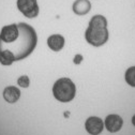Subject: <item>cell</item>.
<instances>
[{"mask_svg": "<svg viewBox=\"0 0 135 135\" xmlns=\"http://www.w3.org/2000/svg\"><path fill=\"white\" fill-rule=\"evenodd\" d=\"M37 43L36 30L26 23L7 25L0 31V52H11L15 61L27 58L35 50Z\"/></svg>", "mask_w": 135, "mask_h": 135, "instance_id": "1", "label": "cell"}, {"mask_svg": "<svg viewBox=\"0 0 135 135\" xmlns=\"http://www.w3.org/2000/svg\"><path fill=\"white\" fill-rule=\"evenodd\" d=\"M85 39L87 43L99 47L104 45L108 40L107 20L103 15H94L89 22L88 28L85 31Z\"/></svg>", "mask_w": 135, "mask_h": 135, "instance_id": "2", "label": "cell"}, {"mask_svg": "<svg viewBox=\"0 0 135 135\" xmlns=\"http://www.w3.org/2000/svg\"><path fill=\"white\" fill-rule=\"evenodd\" d=\"M76 87L75 84L68 77L57 79L53 86V95L61 103H68L75 98Z\"/></svg>", "mask_w": 135, "mask_h": 135, "instance_id": "3", "label": "cell"}, {"mask_svg": "<svg viewBox=\"0 0 135 135\" xmlns=\"http://www.w3.org/2000/svg\"><path fill=\"white\" fill-rule=\"evenodd\" d=\"M17 9L28 18H35L39 15L40 9L37 0H17Z\"/></svg>", "mask_w": 135, "mask_h": 135, "instance_id": "4", "label": "cell"}, {"mask_svg": "<svg viewBox=\"0 0 135 135\" xmlns=\"http://www.w3.org/2000/svg\"><path fill=\"white\" fill-rule=\"evenodd\" d=\"M104 129V121L100 117L91 116L85 121V130L90 135H99Z\"/></svg>", "mask_w": 135, "mask_h": 135, "instance_id": "5", "label": "cell"}, {"mask_svg": "<svg viewBox=\"0 0 135 135\" xmlns=\"http://www.w3.org/2000/svg\"><path fill=\"white\" fill-rule=\"evenodd\" d=\"M104 126L106 128V130L110 133H116L118 131H120V129L123 126V120L122 118L117 115V114H110L108 116H106L105 121H104Z\"/></svg>", "mask_w": 135, "mask_h": 135, "instance_id": "6", "label": "cell"}, {"mask_svg": "<svg viewBox=\"0 0 135 135\" xmlns=\"http://www.w3.org/2000/svg\"><path fill=\"white\" fill-rule=\"evenodd\" d=\"M3 99L7 101L8 103L13 104L16 103L21 98V90L15 87V86H8L4 88L3 92H2Z\"/></svg>", "mask_w": 135, "mask_h": 135, "instance_id": "7", "label": "cell"}, {"mask_svg": "<svg viewBox=\"0 0 135 135\" xmlns=\"http://www.w3.org/2000/svg\"><path fill=\"white\" fill-rule=\"evenodd\" d=\"M65 43L64 38L61 35H52L47 39V45L53 52H60Z\"/></svg>", "mask_w": 135, "mask_h": 135, "instance_id": "8", "label": "cell"}, {"mask_svg": "<svg viewBox=\"0 0 135 135\" xmlns=\"http://www.w3.org/2000/svg\"><path fill=\"white\" fill-rule=\"evenodd\" d=\"M91 9L89 0H75L72 6V10L76 15H86Z\"/></svg>", "mask_w": 135, "mask_h": 135, "instance_id": "9", "label": "cell"}, {"mask_svg": "<svg viewBox=\"0 0 135 135\" xmlns=\"http://www.w3.org/2000/svg\"><path fill=\"white\" fill-rule=\"evenodd\" d=\"M15 61L14 55L9 50H1L0 52V63L2 65H11Z\"/></svg>", "mask_w": 135, "mask_h": 135, "instance_id": "10", "label": "cell"}, {"mask_svg": "<svg viewBox=\"0 0 135 135\" xmlns=\"http://www.w3.org/2000/svg\"><path fill=\"white\" fill-rule=\"evenodd\" d=\"M124 79H126V81H127V84L129 86L135 88V65L130 66L129 69L126 71Z\"/></svg>", "mask_w": 135, "mask_h": 135, "instance_id": "11", "label": "cell"}, {"mask_svg": "<svg viewBox=\"0 0 135 135\" xmlns=\"http://www.w3.org/2000/svg\"><path fill=\"white\" fill-rule=\"evenodd\" d=\"M17 84H18V86H21L22 88H28L29 85H30V79L27 75H22V76L18 77Z\"/></svg>", "mask_w": 135, "mask_h": 135, "instance_id": "12", "label": "cell"}, {"mask_svg": "<svg viewBox=\"0 0 135 135\" xmlns=\"http://www.w3.org/2000/svg\"><path fill=\"white\" fill-rule=\"evenodd\" d=\"M132 124L135 127V115H133V117H132Z\"/></svg>", "mask_w": 135, "mask_h": 135, "instance_id": "13", "label": "cell"}]
</instances>
